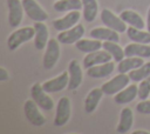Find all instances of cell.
Segmentation results:
<instances>
[{"mask_svg": "<svg viewBox=\"0 0 150 134\" xmlns=\"http://www.w3.org/2000/svg\"><path fill=\"white\" fill-rule=\"evenodd\" d=\"M8 78H9L8 72L4 67H0V81H7Z\"/></svg>", "mask_w": 150, "mask_h": 134, "instance_id": "32", "label": "cell"}, {"mask_svg": "<svg viewBox=\"0 0 150 134\" xmlns=\"http://www.w3.org/2000/svg\"><path fill=\"white\" fill-rule=\"evenodd\" d=\"M125 56H139L150 58V46L145 43H130L124 48Z\"/></svg>", "mask_w": 150, "mask_h": 134, "instance_id": "19", "label": "cell"}, {"mask_svg": "<svg viewBox=\"0 0 150 134\" xmlns=\"http://www.w3.org/2000/svg\"><path fill=\"white\" fill-rule=\"evenodd\" d=\"M112 58V55L107 52L105 49L104 51H95V52H91V53H88V55L84 56L83 59V67L86 69L95 66V65H100V63H104V62H108L110 61Z\"/></svg>", "mask_w": 150, "mask_h": 134, "instance_id": "12", "label": "cell"}, {"mask_svg": "<svg viewBox=\"0 0 150 134\" xmlns=\"http://www.w3.org/2000/svg\"><path fill=\"white\" fill-rule=\"evenodd\" d=\"M33 36H35V29L34 27H22L16 31H14L7 39V46L9 51L16 49L21 43L30 40Z\"/></svg>", "mask_w": 150, "mask_h": 134, "instance_id": "1", "label": "cell"}, {"mask_svg": "<svg viewBox=\"0 0 150 134\" xmlns=\"http://www.w3.org/2000/svg\"><path fill=\"white\" fill-rule=\"evenodd\" d=\"M127 34L128 38L134 41V42H138V43H150V32H144L139 28L132 27L130 26L127 29Z\"/></svg>", "mask_w": 150, "mask_h": 134, "instance_id": "24", "label": "cell"}, {"mask_svg": "<svg viewBox=\"0 0 150 134\" xmlns=\"http://www.w3.org/2000/svg\"><path fill=\"white\" fill-rule=\"evenodd\" d=\"M68 83H69V73L63 72L59 76L45 81L42 83V87L47 93H55V92H61L62 89L68 87Z\"/></svg>", "mask_w": 150, "mask_h": 134, "instance_id": "11", "label": "cell"}, {"mask_svg": "<svg viewBox=\"0 0 150 134\" xmlns=\"http://www.w3.org/2000/svg\"><path fill=\"white\" fill-rule=\"evenodd\" d=\"M103 49H105L107 52H109L111 55H112V59L116 61V62H120L124 59L125 56V53H124V49H122L116 42L114 41H105L103 43Z\"/></svg>", "mask_w": 150, "mask_h": 134, "instance_id": "28", "label": "cell"}, {"mask_svg": "<svg viewBox=\"0 0 150 134\" xmlns=\"http://www.w3.org/2000/svg\"><path fill=\"white\" fill-rule=\"evenodd\" d=\"M68 73H69V83L67 88L69 91H75L82 82V69L76 60H71L69 62Z\"/></svg>", "mask_w": 150, "mask_h": 134, "instance_id": "14", "label": "cell"}, {"mask_svg": "<svg viewBox=\"0 0 150 134\" xmlns=\"http://www.w3.org/2000/svg\"><path fill=\"white\" fill-rule=\"evenodd\" d=\"M128 75L131 81H142L146 79L148 76H150V62H145L141 67L130 71Z\"/></svg>", "mask_w": 150, "mask_h": 134, "instance_id": "29", "label": "cell"}, {"mask_svg": "<svg viewBox=\"0 0 150 134\" xmlns=\"http://www.w3.org/2000/svg\"><path fill=\"white\" fill-rule=\"evenodd\" d=\"M35 29V36H34V45L35 48L39 51H42L47 46L48 40V28L43 24V21H35L34 24Z\"/></svg>", "mask_w": 150, "mask_h": 134, "instance_id": "15", "label": "cell"}, {"mask_svg": "<svg viewBox=\"0 0 150 134\" xmlns=\"http://www.w3.org/2000/svg\"><path fill=\"white\" fill-rule=\"evenodd\" d=\"M136 109L138 113L142 114H150V100H143L139 103H137Z\"/></svg>", "mask_w": 150, "mask_h": 134, "instance_id": "31", "label": "cell"}, {"mask_svg": "<svg viewBox=\"0 0 150 134\" xmlns=\"http://www.w3.org/2000/svg\"><path fill=\"white\" fill-rule=\"evenodd\" d=\"M132 122H134V114H132L131 108H129V107L123 108L121 112V115H120V122L117 125L116 132L121 133V134L129 132L132 126Z\"/></svg>", "mask_w": 150, "mask_h": 134, "instance_id": "18", "label": "cell"}, {"mask_svg": "<svg viewBox=\"0 0 150 134\" xmlns=\"http://www.w3.org/2000/svg\"><path fill=\"white\" fill-rule=\"evenodd\" d=\"M26 14L34 21H46L48 14L41 8V6L35 0H21Z\"/></svg>", "mask_w": 150, "mask_h": 134, "instance_id": "9", "label": "cell"}, {"mask_svg": "<svg viewBox=\"0 0 150 134\" xmlns=\"http://www.w3.org/2000/svg\"><path fill=\"white\" fill-rule=\"evenodd\" d=\"M134 134H150V133L146 130H135Z\"/></svg>", "mask_w": 150, "mask_h": 134, "instance_id": "34", "label": "cell"}, {"mask_svg": "<svg viewBox=\"0 0 150 134\" xmlns=\"http://www.w3.org/2000/svg\"><path fill=\"white\" fill-rule=\"evenodd\" d=\"M143 63H144L143 58H139V56H127V59H123L122 61L118 62L117 71L120 73H127V72H130L132 69H136V68L141 67Z\"/></svg>", "mask_w": 150, "mask_h": 134, "instance_id": "23", "label": "cell"}, {"mask_svg": "<svg viewBox=\"0 0 150 134\" xmlns=\"http://www.w3.org/2000/svg\"><path fill=\"white\" fill-rule=\"evenodd\" d=\"M38 103L34 100H27L23 105V113L26 119L35 127H41L46 123L45 116L38 109Z\"/></svg>", "mask_w": 150, "mask_h": 134, "instance_id": "3", "label": "cell"}, {"mask_svg": "<svg viewBox=\"0 0 150 134\" xmlns=\"http://www.w3.org/2000/svg\"><path fill=\"white\" fill-rule=\"evenodd\" d=\"M84 34V27L82 25H75L74 27L62 31L59 35H57V40L61 43L64 45H71L77 42Z\"/></svg>", "mask_w": 150, "mask_h": 134, "instance_id": "10", "label": "cell"}, {"mask_svg": "<svg viewBox=\"0 0 150 134\" xmlns=\"http://www.w3.org/2000/svg\"><path fill=\"white\" fill-rule=\"evenodd\" d=\"M101 20H102L103 25H105L107 27H109L118 33H123L128 29L125 26V22L121 19V16L115 15L110 9H103L101 12Z\"/></svg>", "mask_w": 150, "mask_h": 134, "instance_id": "6", "label": "cell"}, {"mask_svg": "<svg viewBox=\"0 0 150 134\" xmlns=\"http://www.w3.org/2000/svg\"><path fill=\"white\" fill-rule=\"evenodd\" d=\"M120 16H121V19H122L125 24H128V25H130V26H132V27L143 29L144 26H145V24H144L142 16H141L138 13H136V12H134V11H131V9H125V11H123V12L120 14Z\"/></svg>", "mask_w": 150, "mask_h": 134, "instance_id": "22", "label": "cell"}, {"mask_svg": "<svg viewBox=\"0 0 150 134\" xmlns=\"http://www.w3.org/2000/svg\"><path fill=\"white\" fill-rule=\"evenodd\" d=\"M150 95V76L142 80L138 86V98L141 100H146Z\"/></svg>", "mask_w": 150, "mask_h": 134, "instance_id": "30", "label": "cell"}, {"mask_svg": "<svg viewBox=\"0 0 150 134\" xmlns=\"http://www.w3.org/2000/svg\"><path fill=\"white\" fill-rule=\"evenodd\" d=\"M30 95L32 99L38 103V106L45 110H52L54 108V102L52 98L48 95V93L43 89L42 85L39 82L34 83L30 88Z\"/></svg>", "mask_w": 150, "mask_h": 134, "instance_id": "2", "label": "cell"}, {"mask_svg": "<svg viewBox=\"0 0 150 134\" xmlns=\"http://www.w3.org/2000/svg\"><path fill=\"white\" fill-rule=\"evenodd\" d=\"M146 29H148V32H150V7H149L148 14H146Z\"/></svg>", "mask_w": 150, "mask_h": 134, "instance_id": "33", "label": "cell"}, {"mask_svg": "<svg viewBox=\"0 0 150 134\" xmlns=\"http://www.w3.org/2000/svg\"><path fill=\"white\" fill-rule=\"evenodd\" d=\"M75 46L79 51L83 53H91L95 51H98L103 47V43L100 40H87V39H80L77 42H75Z\"/></svg>", "mask_w": 150, "mask_h": 134, "instance_id": "25", "label": "cell"}, {"mask_svg": "<svg viewBox=\"0 0 150 134\" xmlns=\"http://www.w3.org/2000/svg\"><path fill=\"white\" fill-rule=\"evenodd\" d=\"M138 95V86L136 85H130L127 88H123L121 92L115 94V102L116 103H128L130 101H132L136 96Z\"/></svg>", "mask_w": 150, "mask_h": 134, "instance_id": "20", "label": "cell"}, {"mask_svg": "<svg viewBox=\"0 0 150 134\" xmlns=\"http://www.w3.org/2000/svg\"><path fill=\"white\" fill-rule=\"evenodd\" d=\"M115 68V65L114 62H104V63H100V65H95L90 68L87 69V74L90 76V78H94V79H101V78H105L108 75H110L112 73Z\"/></svg>", "mask_w": 150, "mask_h": 134, "instance_id": "17", "label": "cell"}, {"mask_svg": "<svg viewBox=\"0 0 150 134\" xmlns=\"http://www.w3.org/2000/svg\"><path fill=\"white\" fill-rule=\"evenodd\" d=\"M70 118V101L68 98L63 96L59 100L56 105V114L54 119V125L56 127H62L68 122Z\"/></svg>", "mask_w": 150, "mask_h": 134, "instance_id": "7", "label": "cell"}, {"mask_svg": "<svg viewBox=\"0 0 150 134\" xmlns=\"http://www.w3.org/2000/svg\"><path fill=\"white\" fill-rule=\"evenodd\" d=\"M56 12H67V11H79L83 7L82 0H57L53 5Z\"/></svg>", "mask_w": 150, "mask_h": 134, "instance_id": "26", "label": "cell"}, {"mask_svg": "<svg viewBox=\"0 0 150 134\" xmlns=\"http://www.w3.org/2000/svg\"><path fill=\"white\" fill-rule=\"evenodd\" d=\"M102 95H103L102 88H94V89H91L88 93V95H87V98L84 100V110L87 113H93L96 109V107H97Z\"/></svg>", "mask_w": 150, "mask_h": 134, "instance_id": "21", "label": "cell"}, {"mask_svg": "<svg viewBox=\"0 0 150 134\" xmlns=\"http://www.w3.org/2000/svg\"><path fill=\"white\" fill-rule=\"evenodd\" d=\"M80 18H81V14L79 11H70V13H68L66 16L57 19V20H54L53 26L56 31L62 32V31H66V29L74 27L79 22Z\"/></svg>", "mask_w": 150, "mask_h": 134, "instance_id": "13", "label": "cell"}, {"mask_svg": "<svg viewBox=\"0 0 150 134\" xmlns=\"http://www.w3.org/2000/svg\"><path fill=\"white\" fill-rule=\"evenodd\" d=\"M57 41L56 39H50L47 42V49L43 55V67L46 69H52L60 58V46Z\"/></svg>", "mask_w": 150, "mask_h": 134, "instance_id": "5", "label": "cell"}, {"mask_svg": "<svg viewBox=\"0 0 150 134\" xmlns=\"http://www.w3.org/2000/svg\"><path fill=\"white\" fill-rule=\"evenodd\" d=\"M8 6V22L11 27H18L23 16V6L20 0H7Z\"/></svg>", "mask_w": 150, "mask_h": 134, "instance_id": "8", "label": "cell"}, {"mask_svg": "<svg viewBox=\"0 0 150 134\" xmlns=\"http://www.w3.org/2000/svg\"><path fill=\"white\" fill-rule=\"evenodd\" d=\"M129 80H130L129 75H127L125 73H120L118 75H116L111 80L103 83L101 88H102L104 94L112 95V94H116V93L121 92L123 88H125L127 85L129 83Z\"/></svg>", "mask_w": 150, "mask_h": 134, "instance_id": "4", "label": "cell"}, {"mask_svg": "<svg viewBox=\"0 0 150 134\" xmlns=\"http://www.w3.org/2000/svg\"><path fill=\"white\" fill-rule=\"evenodd\" d=\"M83 5V18L87 22H93L97 15L98 6L96 0H82Z\"/></svg>", "mask_w": 150, "mask_h": 134, "instance_id": "27", "label": "cell"}, {"mask_svg": "<svg viewBox=\"0 0 150 134\" xmlns=\"http://www.w3.org/2000/svg\"><path fill=\"white\" fill-rule=\"evenodd\" d=\"M89 35L93 39L96 40H104V41H114V42H118L120 36H118V32L107 27V28H102V27H97L90 31Z\"/></svg>", "mask_w": 150, "mask_h": 134, "instance_id": "16", "label": "cell"}]
</instances>
